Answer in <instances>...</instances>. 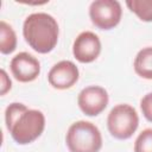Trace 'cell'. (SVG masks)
Segmentation results:
<instances>
[{
  "mask_svg": "<svg viewBox=\"0 0 152 152\" xmlns=\"http://www.w3.org/2000/svg\"><path fill=\"white\" fill-rule=\"evenodd\" d=\"M58 24L56 19L48 13H32L23 25V34L26 43L39 53H48L57 44Z\"/></svg>",
  "mask_w": 152,
  "mask_h": 152,
  "instance_id": "7a4b0ae2",
  "label": "cell"
},
{
  "mask_svg": "<svg viewBox=\"0 0 152 152\" xmlns=\"http://www.w3.org/2000/svg\"><path fill=\"white\" fill-rule=\"evenodd\" d=\"M5 121L13 140L20 145L34 141L45 127V116L40 110L28 109L18 102H13L6 108Z\"/></svg>",
  "mask_w": 152,
  "mask_h": 152,
  "instance_id": "6da1fadb",
  "label": "cell"
},
{
  "mask_svg": "<svg viewBox=\"0 0 152 152\" xmlns=\"http://www.w3.org/2000/svg\"><path fill=\"white\" fill-rule=\"evenodd\" d=\"M17 48V36L13 28L4 20L0 21V51L4 55L13 52Z\"/></svg>",
  "mask_w": 152,
  "mask_h": 152,
  "instance_id": "8fae6325",
  "label": "cell"
},
{
  "mask_svg": "<svg viewBox=\"0 0 152 152\" xmlns=\"http://www.w3.org/2000/svg\"><path fill=\"white\" fill-rule=\"evenodd\" d=\"M78 76L80 72L75 63L71 61H61L50 69L48 80L53 88L64 90L72 87L77 82Z\"/></svg>",
  "mask_w": 152,
  "mask_h": 152,
  "instance_id": "9c48e42d",
  "label": "cell"
},
{
  "mask_svg": "<svg viewBox=\"0 0 152 152\" xmlns=\"http://www.w3.org/2000/svg\"><path fill=\"white\" fill-rule=\"evenodd\" d=\"M11 72L19 82L34 81L40 72V64L38 59L28 52H19L15 55L10 64Z\"/></svg>",
  "mask_w": 152,
  "mask_h": 152,
  "instance_id": "52a82bcc",
  "label": "cell"
},
{
  "mask_svg": "<svg viewBox=\"0 0 152 152\" xmlns=\"http://www.w3.org/2000/svg\"><path fill=\"white\" fill-rule=\"evenodd\" d=\"M121 5L116 0H95L90 4L89 17L100 30H110L120 23Z\"/></svg>",
  "mask_w": 152,
  "mask_h": 152,
  "instance_id": "5b68a950",
  "label": "cell"
},
{
  "mask_svg": "<svg viewBox=\"0 0 152 152\" xmlns=\"http://www.w3.org/2000/svg\"><path fill=\"white\" fill-rule=\"evenodd\" d=\"M101 52V42L99 37L86 31L77 36L72 45V53L75 58L81 63H90L95 61Z\"/></svg>",
  "mask_w": 152,
  "mask_h": 152,
  "instance_id": "ba28073f",
  "label": "cell"
},
{
  "mask_svg": "<svg viewBox=\"0 0 152 152\" xmlns=\"http://www.w3.org/2000/svg\"><path fill=\"white\" fill-rule=\"evenodd\" d=\"M80 109L88 116H96L108 104V93L99 86H90L81 90L77 97Z\"/></svg>",
  "mask_w": 152,
  "mask_h": 152,
  "instance_id": "8992f818",
  "label": "cell"
},
{
  "mask_svg": "<svg viewBox=\"0 0 152 152\" xmlns=\"http://www.w3.org/2000/svg\"><path fill=\"white\" fill-rule=\"evenodd\" d=\"M140 108L144 116L152 122V93L146 94L140 101Z\"/></svg>",
  "mask_w": 152,
  "mask_h": 152,
  "instance_id": "5bb4252c",
  "label": "cell"
},
{
  "mask_svg": "<svg viewBox=\"0 0 152 152\" xmlns=\"http://www.w3.org/2000/svg\"><path fill=\"white\" fill-rule=\"evenodd\" d=\"M139 118L137 110L129 104H118L108 114L107 126L109 133L120 140L128 139L137 131Z\"/></svg>",
  "mask_w": 152,
  "mask_h": 152,
  "instance_id": "277c9868",
  "label": "cell"
},
{
  "mask_svg": "<svg viewBox=\"0 0 152 152\" xmlns=\"http://www.w3.org/2000/svg\"><path fill=\"white\" fill-rule=\"evenodd\" d=\"M134 71L142 78L152 80V46L138 52L134 59Z\"/></svg>",
  "mask_w": 152,
  "mask_h": 152,
  "instance_id": "30bf717a",
  "label": "cell"
},
{
  "mask_svg": "<svg viewBox=\"0 0 152 152\" xmlns=\"http://www.w3.org/2000/svg\"><path fill=\"white\" fill-rule=\"evenodd\" d=\"M126 5L142 21H152V0H127Z\"/></svg>",
  "mask_w": 152,
  "mask_h": 152,
  "instance_id": "7c38bea8",
  "label": "cell"
},
{
  "mask_svg": "<svg viewBox=\"0 0 152 152\" xmlns=\"http://www.w3.org/2000/svg\"><path fill=\"white\" fill-rule=\"evenodd\" d=\"M0 72H1V91H0V94L5 95L11 89L12 83H11V80L8 78V76H7V74H6V71L4 69H1Z\"/></svg>",
  "mask_w": 152,
  "mask_h": 152,
  "instance_id": "9a60e30c",
  "label": "cell"
},
{
  "mask_svg": "<svg viewBox=\"0 0 152 152\" xmlns=\"http://www.w3.org/2000/svg\"><path fill=\"white\" fill-rule=\"evenodd\" d=\"M134 152H152V128H146L138 135Z\"/></svg>",
  "mask_w": 152,
  "mask_h": 152,
  "instance_id": "4fadbf2b",
  "label": "cell"
},
{
  "mask_svg": "<svg viewBox=\"0 0 152 152\" xmlns=\"http://www.w3.org/2000/svg\"><path fill=\"white\" fill-rule=\"evenodd\" d=\"M70 152H99L102 147V137L99 128L89 121L74 122L65 137Z\"/></svg>",
  "mask_w": 152,
  "mask_h": 152,
  "instance_id": "3957f363",
  "label": "cell"
}]
</instances>
